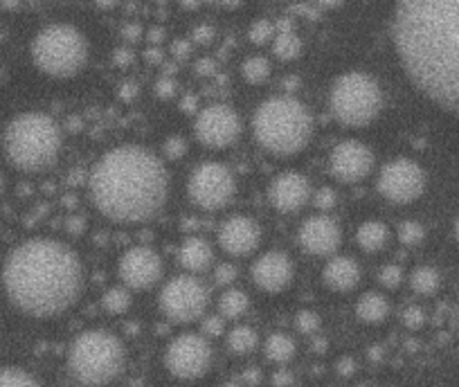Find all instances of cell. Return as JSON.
Listing matches in <instances>:
<instances>
[{"mask_svg":"<svg viewBox=\"0 0 459 387\" xmlns=\"http://www.w3.org/2000/svg\"><path fill=\"white\" fill-rule=\"evenodd\" d=\"M394 45L410 82L459 115V0H399Z\"/></svg>","mask_w":459,"mask_h":387,"instance_id":"cell-1","label":"cell"},{"mask_svg":"<svg viewBox=\"0 0 459 387\" xmlns=\"http://www.w3.org/2000/svg\"><path fill=\"white\" fill-rule=\"evenodd\" d=\"M5 296L20 313L52 318L68 311L83 290L77 252L54 239H32L10 252L3 266Z\"/></svg>","mask_w":459,"mask_h":387,"instance_id":"cell-2","label":"cell"},{"mask_svg":"<svg viewBox=\"0 0 459 387\" xmlns=\"http://www.w3.org/2000/svg\"><path fill=\"white\" fill-rule=\"evenodd\" d=\"M92 203L115 223L151 221L170 196V171L145 146H115L91 174Z\"/></svg>","mask_w":459,"mask_h":387,"instance_id":"cell-3","label":"cell"},{"mask_svg":"<svg viewBox=\"0 0 459 387\" xmlns=\"http://www.w3.org/2000/svg\"><path fill=\"white\" fill-rule=\"evenodd\" d=\"M257 142L275 155H295L313 136V117L295 97H271L252 117Z\"/></svg>","mask_w":459,"mask_h":387,"instance_id":"cell-4","label":"cell"},{"mask_svg":"<svg viewBox=\"0 0 459 387\" xmlns=\"http://www.w3.org/2000/svg\"><path fill=\"white\" fill-rule=\"evenodd\" d=\"M61 129L45 113H20L3 133L7 160L20 171H44L61 154Z\"/></svg>","mask_w":459,"mask_h":387,"instance_id":"cell-5","label":"cell"},{"mask_svg":"<svg viewBox=\"0 0 459 387\" xmlns=\"http://www.w3.org/2000/svg\"><path fill=\"white\" fill-rule=\"evenodd\" d=\"M126 367V349L115 334L91 329L73 340L68 372L83 387L111 385Z\"/></svg>","mask_w":459,"mask_h":387,"instance_id":"cell-6","label":"cell"},{"mask_svg":"<svg viewBox=\"0 0 459 387\" xmlns=\"http://www.w3.org/2000/svg\"><path fill=\"white\" fill-rule=\"evenodd\" d=\"M32 61L48 77H75L88 63L86 36L75 25H48L32 41Z\"/></svg>","mask_w":459,"mask_h":387,"instance_id":"cell-7","label":"cell"},{"mask_svg":"<svg viewBox=\"0 0 459 387\" xmlns=\"http://www.w3.org/2000/svg\"><path fill=\"white\" fill-rule=\"evenodd\" d=\"M329 108L344 126H368L383 108V91L376 79L360 70L340 75L329 92Z\"/></svg>","mask_w":459,"mask_h":387,"instance_id":"cell-8","label":"cell"},{"mask_svg":"<svg viewBox=\"0 0 459 387\" xmlns=\"http://www.w3.org/2000/svg\"><path fill=\"white\" fill-rule=\"evenodd\" d=\"M187 194L192 203L201 209H221L234 199L237 178L221 162H203L189 174Z\"/></svg>","mask_w":459,"mask_h":387,"instance_id":"cell-9","label":"cell"},{"mask_svg":"<svg viewBox=\"0 0 459 387\" xmlns=\"http://www.w3.org/2000/svg\"><path fill=\"white\" fill-rule=\"evenodd\" d=\"M208 288L194 275H178L160 290V311L171 322L187 325L199 320L208 309Z\"/></svg>","mask_w":459,"mask_h":387,"instance_id":"cell-10","label":"cell"},{"mask_svg":"<svg viewBox=\"0 0 459 387\" xmlns=\"http://www.w3.org/2000/svg\"><path fill=\"white\" fill-rule=\"evenodd\" d=\"M214 351L203 334H180L167 344L165 367L180 381H196L210 372Z\"/></svg>","mask_w":459,"mask_h":387,"instance_id":"cell-11","label":"cell"},{"mask_svg":"<svg viewBox=\"0 0 459 387\" xmlns=\"http://www.w3.org/2000/svg\"><path fill=\"white\" fill-rule=\"evenodd\" d=\"M425 171L410 158L390 160L378 174V192L394 205H410L425 192Z\"/></svg>","mask_w":459,"mask_h":387,"instance_id":"cell-12","label":"cell"},{"mask_svg":"<svg viewBox=\"0 0 459 387\" xmlns=\"http://www.w3.org/2000/svg\"><path fill=\"white\" fill-rule=\"evenodd\" d=\"M194 131L208 149H226L241 136V117L226 104H212L196 115Z\"/></svg>","mask_w":459,"mask_h":387,"instance_id":"cell-13","label":"cell"},{"mask_svg":"<svg viewBox=\"0 0 459 387\" xmlns=\"http://www.w3.org/2000/svg\"><path fill=\"white\" fill-rule=\"evenodd\" d=\"M162 272H165L162 259L154 248L146 246H136L126 250L117 264V275H120L122 286H126L129 290L154 288L162 280Z\"/></svg>","mask_w":459,"mask_h":387,"instance_id":"cell-14","label":"cell"},{"mask_svg":"<svg viewBox=\"0 0 459 387\" xmlns=\"http://www.w3.org/2000/svg\"><path fill=\"white\" fill-rule=\"evenodd\" d=\"M329 170L336 180L343 183H358L368 178L374 170V154L365 142L344 140L331 151Z\"/></svg>","mask_w":459,"mask_h":387,"instance_id":"cell-15","label":"cell"},{"mask_svg":"<svg viewBox=\"0 0 459 387\" xmlns=\"http://www.w3.org/2000/svg\"><path fill=\"white\" fill-rule=\"evenodd\" d=\"M297 241L309 255L331 257L343 243V230L331 217H311L297 230Z\"/></svg>","mask_w":459,"mask_h":387,"instance_id":"cell-16","label":"cell"},{"mask_svg":"<svg viewBox=\"0 0 459 387\" xmlns=\"http://www.w3.org/2000/svg\"><path fill=\"white\" fill-rule=\"evenodd\" d=\"M295 277V266L284 252L271 250L261 255L252 266V281L264 293H281Z\"/></svg>","mask_w":459,"mask_h":387,"instance_id":"cell-17","label":"cell"},{"mask_svg":"<svg viewBox=\"0 0 459 387\" xmlns=\"http://www.w3.org/2000/svg\"><path fill=\"white\" fill-rule=\"evenodd\" d=\"M261 230L255 218L230 217L218 228V246L233 257H246L259 248Z\"/></svg>","mask_w":459,"mask_h":387,"instance_id":"cell-18","label":"cell"},{"mask_svg":"<svg viewBox=\"0 0 459 387\" xmlns=\"http://www.w3.org/2000/svg\"><path fill=\"white\" fill-rule=\"evenodd\" d=\"M268 194H271L273 208L284 214L297 212L313 199L309 178L297 174V171H284V174L277 176Z\"/></svg>","mask_w":459,"mask_h":387,"instance_id":"cell-19","label":"cell"},{"mask_svg":"<svg viewBox=\"0 0 459 387\" xmlns=\"http://www.w3.org/2000/svg\"><path fill=\"white\" fill-rule=\"evenodd\" d=\"M360 277H363V271H360L356 259L343 255L331 257L322 271L324 284L329 286L331 290H336V293H349V290H353L358 286V281H360Z\"/></svg>","mask_w":459,"mask_h":387,"instance_id":"cell-20","label":"cell"},{"mask_svg":"<svg viewBox=\"0 0 459 387\" xmlns=\"http://www.w3.org/2000/svg\"><path fill=\"white\" fill-rule=\"evenodd\" d=\"M214 252L205 239L201 237H189L180 243L178 248V262L180 266L187 272L196 275V272H203L212 266Z\"/></svg>","mask_w":459,"mask_h":387,"instance_id":"cell-21","label":"cell"},{"mask_svg":"<svg viewBox=\"0 0 459 387\" xmlns=\"http://www.w3.org/2000/svg\"><path fill=\"white\" fill-rule=\"evenodd\" d=\"M390 315V302L383 293H365L360 300L356 302V318L365 325H378Z\"/></svg>","mask_w":459,"mask_h":387,"instance_id":"cell-22","label":"cell"},{"mask_svg":"<svg viewBox=\"0 0 459 387\" xmlns=\"http://www.w3.org/2000/svg\"><path fill=\"white\" fill-rule=\"evenodd\" d=\"M390 241V230L385 223L381 221H365L360 228L356 230V243L363 248L365 252H378L387 246Z\"/></svg>","mask_w":459,"mask_h":387,"instance_id":"cell-23","label":"cell"},{"mask_svg":"<svg viewBox=\"0 0 459 387\" xmlns=\"http://www.w3.org/2000/svg\"><path fill=\"white\" fill-rule=\"evenodd\" d=\"M295 340L286 334H273L268 336V340L264 343V353L271 363L286 365L289 360H293L295 356Z\"/></svg>","mask_w":459,"mask_h":387,"instance_id":"cell-24","label":"cell"},{"mask_svg":"<svg viewBox=\"0 0 459 387\" xmlns=\"http://www.w3.org/2000/svg\"><path fill=\"white\" fill-rule=\"evenodd\" d=\"M248 309H250V300H248L246 293L239 288H227L221 296V300H218V313L226 320L241 318Z\"/></svg>","mask_w":459,"mask_h":387,"instance_id":"cell-25","label":"cell"},{"mask_svg":"<svg viewBox=\"0 0 459 387\" xmlns=\"http://www.w3.org/2000/svg\"><path fill=\"white\" fill-rule=\"evenodd\" d=\"M226 343H227V349H230V351L243 356V353H250L252 349L259 344V336H257L255 329L241 325V327H234V329L227 331Z\"/></svg>","mask_w":459,"mask_h":387,"instance_id":"cell-26","label":"cell"},{"mask_svg":"<svg viewBox=\"0 0 459 387\" xmlns=\"http://www.w3.org/2000/svg\"><path fill=\"white\" fill-rule=\"evenodd\" d=\"M439 284H441V277L439 272H437V268L432 266H419L410 275L412 290L419 293V296H432V293L439 290Z\"/></svg>","mask_w":459,"mask_h":387,"instance_id":"cell-27","label":"cell"},{"mask_svg":"<svg viewBox=\"0 0 459 387\" xmlns=\"http://www.w3.org/2000/svg\"><path fill=\"white\" fill-rule=\"evenodd\" d=\"M102 306L111 315L124 313L131 306V290L126 288V286H115V288L107 290L102 297Z\"/></svg>","mask_w":459,"mask_h":387,"instance_id":"cell-28","label":"cell"},{"mask_svg":"<svg viewBox=\"0 0 459 387\" xmlns=\"http://www.w3.org/2000/svg\"><path fill=\"white\" fill-rule=\"evenodd\" d=\"M0 387H44L29 372L20 367H0Z\"/></svg>","mask_w":459,"mask_h":387,"instance_id":"cell-29","label":"cell"},{"mask_svg":"<svg viewBox=\"0 0 459 387\" xmlns=\"http://www.w3.org/2000/svg\"><path fill=\"white\" fill-rule=\"evenodd\" d=\"M268 75H271V63L264 57H250L243 63V77L250 83H261L266 82Z\"/></svg>","mask_w":459,"mask_h":387,"instance_id":"cell-30","label":"cell"},{"mask_svg":"<svg viewBox=\"0 0 459 387\" xmlns=\"http://www.w3.org/2000/svg\"><path fill=\"white\" fill-rule=\"evenodd\" d=\"M302 50V43L300 39L290 32V29H286V32H281V35H277L275 39V54L280 59H295L297 54H300Z\"/></svg>","mask_w":459,"mask_h":387,"instance_id":"cell-31","label":"cell"},{"mask_svg":"<svg viewBox=\"0 0 459 387\" xmlns=\"http://www.w3.org/2000/svg\"><path fill=\"white\" fill-rule=\"evenodd\" d=\"M423 225L416 221H406L401 228H399V241H401L403 246H419V243L423 241Z\"/></svg>","mask_w":459,"mask_h":387,"instance_id":"cell-32","label":"cell"},{"mask_svg":"<svg viewBox=\"0 0 459 387\" xmlns=\"http://www.w3.org/2000/svg\"><path fill=\"white\" fill-rule=\"evenodd\" d=\"M320 325H322V322H320V315L311 309L300 311V313H297V318H295V327H297V331H300V334H305V336L318 334Z\"/></svg>","mask_w":459,"mask_h":387,"instance_id":"cell-33","label":"cell"},{"mask_svg":"<svg viewBox=\"0 0 459 387\" xmlns=\"http://www.w3.org/2000/svg\"><path fill=\"white\" fill-rule=\"evenodd\" d=\"M378 281H381L385 288H397V286H401L403 281L401 266H397V264H387V266H383L381 272H378Z\"/></svg>","mask_w":459,"mask_h":387,"instance_id":"cell-34","label":"cell"},{"mask_svg":"<svg viewBox=\"0 0 459 387\" xmlns=\"http://www.w3.org/2000/svg\"><path fill=\"white\" fill-rule=\"evenodd\" d=\"M401 320L408 329H421V327L425 325V313L421 306L412 304V306H406V309H403Z\"/></svg>","mask_w":459,"mask_h":387,"instance_id":"cell-35","label":"cell"},{"mask_svg":"<svg viewBox=\"0 0 459 387\" xmlns=\"http://www.w3.org/2000/svg\"><path fill=\"white\" fill-rule=\"evenodd\" d=\"M214 280L221 286H230L237 280V268H234L233 264H221V266H217V271H214Z\"/></svg>","mask_w":459,"mask_h":387,"instance_id":"cell-36","label":"cell"},{"mask_svg":"<svg viewBox=\"0 0 459 387\" xmlns=\"http://www.w3.org/2000/svg\"><path fill=\"white\" fill-rule=\"evenodd\" d=\"M313 201L320 209H331L336 205V192L331 187H322L320 192L313 194Z\"/></svg>","mask_w":459,"mask_h":387,"instance_id":"cell-37","label":"cell"},{"mask_svg":"<svg viewBox=\"0 0 459 387\" xmlns=\"http://www.w3.org/2000/svg\"><path fill=\"white\" fill-rule=\"evenodd\" d=\"M203 331H205V336L226 334V318H223V315H214V318H208V320H205Z\"/></svg>","mask_w":459,"mask_h":387,"instance_id":"cell-38","label":"cell"},{"mask_svg":"<svg viewBox=\"0 0 459 387\" xmlns=\"http://www.w3.org/2000/svg\"><path fill=\"white\" fill-rule=\"evenodd\" d=\"M358 363L352 359V356H343V359L336 363V372H338L340 378H352L356 374Z\"/></svg>","mask_w":459,"mask_h":387,"instance_id":"cell-39","label":"cell"},{"mask_svg":"<svg viewBox=\"0 0 459 387\" xmlns=\"http://www.w3.org/2000/svg\"><path fill=\"white\" fill-rule=\"evenodd\" d=\"M250 36H252V41H257V43H261V41H266L268 36H271V25L259 23L255 29H252Z\"/></svg>","mask_w":459,"mask_h":387,"instance_id":"cell-40","label":"cell"},{"mask_svg":"<svg viewBox=\"0 0 459 387\" xmlns=\"http://www.w3.org/2000/svg\"><path fill=\"white\" fill-rule=\"evenodd\" d=\"M165 151L170 154V158H178V155L185 154V142L178 140V138H174V140L167 142Z\"/></svg>","mask_w":459,"mask_h":387,"instance_id":"cell-41","label":"cell"},{"mask_svg":"<svg viewBox=\"0 0 459 387\" xmlns=\"http://www.w3.org/2000/svg\"><path fill=\"white\" fill-rule=\"evenodd\" d=\"M275 385L277 387L293 385V374H290V372H277L275 374Z\"/></svg>","mask_w":459,"mask_h":387,"instance_id":"cell-42","label":"cell"},{"mask_svg":"<svg viewBox=\"0 0 459 387\" xmlns=\"http://www.w3.org/2000/svg\"><path fill=\"white\" fill-rule=\"evenodd\" d=\"M368 356H369V360H372V363H381V360H383V347H381V344H374V347H369Z\"/></svg>","mask_w":459,"mask_h":387,"instance_id":"cell-43","label":"cell"},{"mask_svg":"<svg viewBox=\"0 0 459 387\" xmlns=\"http://www.w3.org/2000/svg\"><path fill=\"white\" fill-rule=\"evenodd\" d=\"M243 378H246L248 383H252V385H257V383L261 381V374H259V369H246V374H243Z\"/></svg>","mask_w":459,"mask_h":387,"instance_id":"cell-44","label":"cell"},{"mask_svg":"<svg viewBox=\"0 0 459 387\" xmlns=\"http://www.w3.org/2000/svg\"><path fill=\"white\" fill-rule=\"evenodd\" d=\"M318 3H320V5H322V7H329V10H331V7L343 5V0H318Z\"/></svg>","mask_w":459,"mask_h":387,"instance_id":"cell-45","label":"cell"},{"mask_svg":"<svg viewBox=\"0 0 459 387\" xmlns=\"http://www.w3.org/2000/svg\"><path fill=\"white\" fill-rule=\"evenodd\" d=\"M324 349H327V340L315 338V351H324Z\"/></svg>","mask_w":459,"mask_h":387,"instance_id":"cell-46","label":"cell"},{"mask_svg":"<svg viewBox=\"0 0 459 387\" xmlns=\"http://www.w3.org/2000/svg\"><path fill=\"white\" fill-rule=\"evenodd\" d=\"M455 239L459 241V217H457V221H455Z\"/></svg>","mask_w":459,"mask_h":387,"instance_id":"cell-47","label":"cell"},{"mask_svg":"<svg viewBox=\"0 0 459 387\" xmlns=\"http://www.w3.org/2000/svg\"><path fill=\"white\" fill-rule=\"evenodd\" d=\"M221 387H243V385H239V383L230 381V383H226V385H221Z\"/></svg>","mask_w":459,"mask_h":387,"instance_id":"cell-48","label":"cell"},{"mask_svg":"<svg viewBox=\"0 0 459 387\" xmlns=\"http://www.w3.org/2000/svg\"><path fill=\"white\" fill-rule=\"evenodd\" d=\"M3 189H5V178H3V174H0V194H3Z\"/></svg>","mask_w":459,"mask_h":387,"instance_id":"cell-49","label":"cell"}]
</instances>
